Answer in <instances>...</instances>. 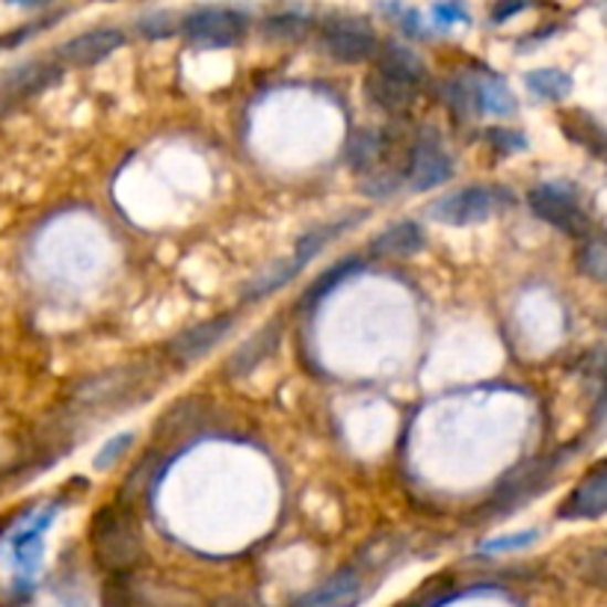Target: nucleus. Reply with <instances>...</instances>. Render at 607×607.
<instances>
[{
  "label": "nucleus",
  "instance_id": "412c9836",
  "mask_svg": "<svg viewBox=\"0 0 607 607\" xmlns=\"http://www.w3.org/2000/svg\"><path fill=\"white\" fill-rule=\"evenodd\" d=\"M48 522H51V519H45V522H36V525L28 527V531H21V534L12 540V557H15V566H19L24 575H33L39 566V561H42V552H45L42 531L48 527Z\"/></svg>",
  "mask_w": 607,
  "mask_h": 607
},
{
  "label": "nucleus",
  "instance_id": "c85d7f7f",
  "mask_svg": "<svg viewBox=\"0 0 607 607\" xmlns=\"http://www.w3.org/2000/svg\"><path fill=\"white\" fill-rule=\"evenodd\" d=\"M580 268L587 270L589 276L607 279V247L601 240L587 243V249L580 252Z\"/></svg>",
  "mask_w": 607,
  "mask_h": 607
},
{
  "label": "nucleus",
  "instance_id": "393cba45",
  "mask_svg": "<svg viewBox=\"0 0 607 607\" xmlns=\"http://www.w3.org/2000/svg\"><path fill=\"white\" fill-rule=\"evenodd\" d=\"M478 107L480 113L510 116L515 111V98L501 81H478Z\"/></svg>",
  "mask_w": 607,
  "mask_h": 607
},
{
  "label": "nucleus",
  "instance_id": "6ab92c4d",
  "mask_svg": "<svg viewBox=\"0 0 607 607\" xmlns=\"http://www.w3.org/2000/svg\"><path fill=\"white\" fill-rule=\"evenodd\" d=\"M300 264H296V258H279V261H273L270 268H264L261 273H255V276L247 282V291H243V300H261V296L273 294V291H279V287H285L291 279L300 273Z\"/></svg>",
  "mask_w": 607,
  "mask_h": 607
},
{
  "label": "nucleus",
  "instance_id": "bb28decb",
  "mask_svg": "<svg viewBox=\"0 0 607 607\" xmlns=\"http://www.w3.org/2000/svg\"><path fill=\"white\" fill-rule=\"evenodd\" d=\"M268 36L279 39V42H294V39L305 36L308 30V19H300V15H276V19L268 21Z\"/></svg>",
  "mask_w": 607,
  "mask_h": 607
},
{
  "label": "nucleus",
  "instance_id": "c756f323",
  "mask_svg": "<svg viewBox=\"0 0 607 607\" xmlns=\"http://www.w3.org/2000/svg\"><path fill=\"white\" fill-rule=\"evenodd\" d=\"M536 531H522V534H510V536H498V540H489V543L480 545L483 554H504L515 552V548H527V545L536 540Z\"/></svg>",
  "mask_w": 607,
  "mask_h": 607
},
{
  "label": "nucleus",
  "instance_id": "f704fd0d",
  "mask_svg": "<svg viewBox=\"0 0 607 607\" xmlns=\"http://www.w3.org/2000/svg\"><path fill=\"white\" fill-rule=\"evenodd\" d=\"M598 423L601 427H607V377H605V391H601V400H598Z\"/></svg>",
  "mask_w": 607,
  "mask_h": 607
},
{
  "label": "nucleus",
  "instance_id": "c9c22d12",
  "mask_svg": "<svg viewBox=\"0 0 607 607\" xmlns=\"http://www.w3.org/2000/svg\"><path fill=\"white\" fill-rule=\"evenodd\" d=\"M217 607H249L247 601H240V598H222Z\"/></svg>",
  "mask_w": 607,
  "mask_h": 607
},
{
  "label": "nucleus",
  "instance_id": "f3484780",
  "mask_svg": "<svg viewBox=\"0 0 607 607\" xmlns=\"http://www.w3.org/2000/svg\"><path fill=\"white\" fill-rule=\"evenodd\" d=\"M365 86H368V95L383 107V111H406L415 98V86L397 81L391 74L379 72V69H374V72L368 74V83H365Z\"/></svg>",
  "mask_w": 607,
  "mask_h": 607
},
{
  "label": "nucleus",
  "instance_id": "72a5a7b5",
  "mask_svg": "<svg viewBox=\"0 0 607 607\" xmlns=\"http://www.w3.org/2000/svg\"><path fill=\"white\" fill-rule=\"evenodd\" d=\"M139 30L146 33V36H169L172 33V21H169V15H151V19H143L139 21Z\"/></svg>",
  "mask_w": 607,
  "mask_h": 607
},
{
  "label": "nucleus",
  "instance_id": "473e14b6",
  "mask_svg": "<svg viewBox=\"0 0 607 607\" xmlns=\"http://www.w3.org/2000/svg\"><path fill=\"white\" fill-rule=\"evenodd\" d=\"M527 7H531V0H498L495 10H492V21L501 24V21L513 19V15H519V12L527 10Z\"/></svg>",
  "mask_w": 607,
  "mask_h": 607
},
{
  "label": "nucleus",
  "instance_id": "f8f14e48",
  "mask_svg": "<svg viewBox=\"0 0 607 607\" xmlns=\"http://www.w3.org/2000/svg\"><path fill=\"white\" fill-rule=\"evenodd\" d=\"M282 344V321L264 323L255 335H249L238 350L231 353L226 359V377L229 379H243L249 377L252 370H258L264 362L279 350Z\"/></svg>",
  "mask_w": 607,
  "mask_h": 607
},
{
  "label": "nucleus",
  "instance_id": "7c9ffc66",
  "mask_svg": "<svg viewBox=\"0 0 607 607\" xmlns=\"http://www.w3.org/2000/svg\"><path fill=\"white\" fill-rule=\"evenodd\" d=\"M486 139H489V146L498 148V151H506V155L522 151V148L527 146L522 134H515V130H504V128H492L486 134Z\"/></svg>",
  "mask_w": 607,
  "mask_h": 607
},
{
  "label": "nucleus",
  "instance_id": "5701e85b",
  "mask_svg": "<svg viewBox=\"0 0 607 607\" xmlns=\"http://www.w3.org/2000/svg\"><path fill=\"white\" fill-rule=\"evenodd\" d=\"M444 102L460 119H474L478 107V81L474 77H451L444 83Z\"/></svg>",
  "mask_w": 607,
  "mask_h": 607
},
{
  "label": "nucleus",
  "instance_id": "f03ea898",
  "mask_svg": "<svg viewBox=\"0 0 607 607\" xmlns=\"http://www.w3.org/2000/svg\"><path fill=\"white\" fill-rule=\"evenodd\" d=\"M157 383V368L148 362L139 365H122V368L104 370L95 377L81 379L72 391V400L83 409H113V406H128L137 397H146Z\"/></svg>",
  "mask_w": 607,
  "mask_h": 607
},
{
  "label": "nucleus",
  "instance_id": "2eb2a0df",
  "mask_svg": "<svg viewBox=\"0 0 607 607\" xmlns=\"http://www.w3.org/2000/svg\"><path fill=\"white\" fill-rule=\"evenodd\" d=\"M423 247V231L418 222L404 220L388 226L386 231H379L377 240H370V255L386 258V261H395V258H412L415 252H421Z\"/></svg>",
  "mask_w": 607,
  "mask_h": 607
},
{
  "label": "nucleus",
  "instance_id": "e433bc0d",
  "mask_svg": "<svg viewBox=\"0 0 607 607\" xmlns=\"http://www.w3.org/2000/svg\"><path fill=\"white\" fill-rule=\"evenodd\" d=\"M10 3H33V0H10Z\"/></svg>",
  "mask_w": 607,
  "mask_h": 607
},
{
  "label": "nucleus",
  "instance_id": "20e7f679",
  "mask_svg": "<svg viewBox=\"0 0 607 607\" xmlns=\"http://www.w3.org/2000/svg\"><path fill=\"white\" fill-rule=\"evenodd\" d=\"M181 33L196 48H229L247 36V15L222 7H202L187 12L181 21Z\"/></svg>",
  "mask_w": 607,
  "mask_h": 607
},
{
  "label": "nucleus",
  "instance_id": "f257e3e1",
  "mask_svg": "<svg viewBox=\"0 0 607 607\" xmlns=\"http://www.w3.org/2000/svg\"><path fill=\"white\" fill-rule=\"evenodd\" d=\"M90 545L98 566L113 575H128L143 561V536L130 504L116 501L102 506L90 522Z\"/></svg>",
  "mask_w": 607,
  "mask_h": 607
},
{
  "label": "nucleus",
  "instance_id": "b1692460",
  "mask_svg": "<svg viewBox=\"0 0 607 607\" xmlns=\"http://www.w3.org/2000/svg\"><path fill=\"white\" fill-rule=\"evenodd\" d=\"M572 569L589 587L607 589V548H584L580 554H575Z\"/></svg>",
  "mask_w": 607,
  "mask_h": 607
},
{
  "label": "nucleus",
  "instance_id": "4be33fe9",
  "mask_svg": "<svg viewBox=\"0 0 607 607\" xmlns=\"http://www.w3.org/2000/svg\"><path fill=\"white\" fill-rule=\"evenodd\" d=\"M527 90L545 102H563L572 93V77L561 69H536L525 74Z\"/></svg>",
  "mask_w": 607,
  "mask_h": 607
},
{
  "label": "nucleus",
  "instance_id": "aec40b11",
  "mask_svg": "<svg viewBox=\"0 0 607 607\" xmlns=\"http://www.w3.org/2000/svg\"><path fill=\"white\" fill-rule=\"evenodd\" d=\"M202 404H196V400H181V404H176L164 415V421H157L160 423V427H157V436H160L164 442H178L187 432L199 430V427H202Z\"/></svg>",
  "mask_w": 607,
  "mask_h": 607
},
{
  "label": "nucleus",
  "instance_id": "1a4fd4ad",
  "mask_svg": "<svg viewBox=\"0 0 607 607\" xmlns=\"http://www.w3.org/2000/svg\"><path fill=\"white\" fill-rule=\"evenodd\" d=\"M234 326V314H220L211 321L190 326V329L178 332L176 338L166 344V356L176 365H193L196 359H202L205 353H211Z\"/></svg>",
  "mask_w": 607,
  "mask_h": 607
},
{
  "label": "nucleus",
  "instance_id": "423d86ee",
  "mask_svg": "<svg viewBox=\"0 0 607 607\" xmlns=\"http://www.w3.org/2000/svg\"><path fill=\"white\" fill-rule=\"evenodd\" d=\"M60 72H63V65L56 60H30V63L12 65L10 72L0 74V113L48 90L60 77Z\"/></svg>",
  "mask_w": 607,
  "mask_h": 607
},
{
  "label": "nucleus",
  "instance_id": "0eeeda50",
  "mask_svg": "<svg viewBox=\"0 0 607 607\" xmlns=\"http://www.w3.org/2000/svg\"><path fill=\"white\" fill-rule=\"evenodd\" d=\"M453 176V164L436 137H418L406 157V181L412 190H430Z\"/></svg>",
  "mask_w": 607,
  "mask_h": 607
},
{
  "label": "nucleus",
  "instance_id": "4468645a",
  "mask_svg": "<svg viewBox=\"0 0 607 607\" xmlns=\"http://www.w3.org/2000/svg\"><path fill=\"white\" fill-rule=\"evenodd\" d=\"M607 513V465L596 469L593 474L580 480L569 501L561 506V515L566 519H596Z\"/></svg>",
  "mask_w": 607,
  "mask_h": 607
},
{
  "label": "nucleus",
  "instance_id": "dca6fc26",
  "mask_svg": "<svg viewBox=\"0 0 607 607\" xmlns=\"http://www.w3.org/2000/svg\"><path fill=\"white\" fill-rule=\"evenodd\" d=\"M377 69L379 72L391 74V77H397V81L409 83V86H418V83L423 81V74H427L421 56L415 54V51H409V48L397 45V42H388V45L377 48Z\"/></svg>",
  "mask_w": 607,
  "mask_h": 607
},
{
  "label": "nucleus",
  "instance_id": "9b49d317",
  "mask_svg": "<svg viewBox=\"0 0 607 607\" xmlns=\"http://www.w3.org/2000/svg\"><path fill=\"white\" fill-rule=\"evenodd\" d=\"M122 45H125V33H122L119 28L86 30L81 36L69 39V42H63V45L56 48V63L83 69V65L102 63L104 56H111L113 51H119Z\"/></svg>",
  "mask_w": 607,
  "mask_h": 607
},
{
  "label": "nucleus",
  "instance_id": "7ed1b4c3",
  "mask_svg": "<svg viewBox=\"0 0 607 607\" xmlns=\"http://www.w3.org/2000/svg\"><path fill=\"white\" fill-rule=\"evenodd\" d=\"M513 205V193L504 187H465L444 193L430 205V217L444 226H478Z\"/></svg>",
  "mask_w": 607,
  "mask_h": 607
},
{
  "label": "nucleus",
  "instance_id": "cd10ccee",
  "mask_svg": "<svg viewBox=\"0 0 607 607\" xmlns=\"http://www.w3.org/2000/svg\"><path fill=\"white\" fill-rule=\"evenodd\" d=\"M134 444V432H119V436H113L111 442L104 444L102 451L95 453V469L98 471H107L113 469L116 462L128 453V448Z\"/></svg>",
  "mask_w": 607,
  "mask_h": 607
},
{
  "label": "nucleus",
  "instance_id": "6e6552de",
  "mask_svg": "<svg viewBox=\"0 0 607 607\" xmlns=\"http://www.w3.org/2000/svg\"><path fill=\"white\" fill-rule=\"evenodd\" d=\"M527 202H531V211L545 220L554 229L566 231V234H584L587 231V217L575 202V196L561 190V187L554 185H543L534 187L531 196H527Z\"/></svg>",
  "mask_w": 607,
  "mask_h": 607
},
{
  "label": "nucleus",
  "instance_id": "ddd939ff",
  "mask_svg": "<svg viewBox=\"0 0 607 607\" xmlns=\"http://www.w3.org/2000/svg\"><path fill=\"white\" fill-rule=\"evenodd\" d=\"M365 589H362V572L356 566L335 572L326 584L312 589L308 596L300 598V607H350L359 605Z\"/></svg>",
  "mask_w": 607,
  "mask_h": 607
},
{
  "label": "nucleus",
  "instance_id": "a878e982",
  "mask_svg": "<svg viewBox=\"0 0 607 607\" xmlns=\"http://www.w3.org/2000/svg\"><path fill=\"white\" fill-rule=\"evenodd\" d=\"M356 270H359V261H338L329 273H323V276L317 279L308 291H305V303L314 305L317 300H323V296L329 294V291H335L344 279H350Z\"/></svg>",
  "mask_w": 607,
  "mask_h": 607
},
{
  "label": "nucleus",
  "instance_id": "39448f33",
  "mask_svg": "<svg viewBox=\"0 0 607 607\" xmlns=\"http://www.w3.org/2000/svg\"><path fill=\"white\" fill-rule=\"evenodd\" d=\"M323 48L338 63H362L377 54V33L362 19H332L323 28Z\"/></svg>",
  "mask_w": 607,
  "mask_h": 607
},
{
  "label": "nucleus",
  "instance_id": "2f4dec72",
  "mask_svg": "<svg viewBox=\"0 0 607 607\" xmlns=\"http://www.w3.org/2000/svg\"><path fill=\"white\" fill-rule=\"evenodd\" d=\"M432 15H436V21L444 24V28H448V24H465V21H471L469 12H465V7H462L460 0H444V3H436V7H432Z\"/></svg>",
  "mask_w": 607,
  "mask_h": 607
},
{
  "label": "nucleus",
  "instance_id": "a211bd4d",
  "mask_svg": "<svg viewBox=\"0 0 607 607\" xmlns=\"http://www.w3.org/2000/svg\"><path fill=\"white\" fill-rule=\"evenodd\" d=\"M347 160H350L353 172H377L383 160H386V137L379 130H359L356 137L350 139V148H347Z\"/></svg>",
  "mask_w": 607,
  "mask_h": 607
},
{
  "label": "nucleus",
  "instance_id": "9d476101",
  "mask_svg": "<svg viewBox=\"0 0 607 607\" xmlns=\"http://www.w3.org/2000/svg\"><path fill=\"white\" fill-rule=\"evenodd\" d=\"M554 469H557V460H534L527 462V465H522L519 471H513V474L501 483V489H498L495 495H492L489 510H492V513H510L515 506H522L525 501H531V498L552 480Z\"/></svg>",
  "mask_w": 607,
  "mask_h": 607
}]
</instances>
